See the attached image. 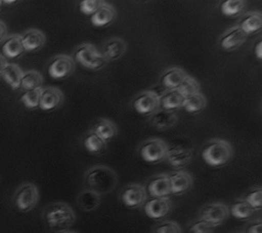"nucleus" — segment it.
Wrapping results in <instances>:
<instances>
[{
	"label": "nucleus",
	"instance_id": "obj_15",
	"mask_svg": "<svg viewBox=\"0 0 262 233\" xmlns=\"http://www.w3.org/2000/svg\"><path fill=\"white\" fill-rule=\"evenodd\" d=\"M167 176L170 183L171 195H174V196L184 195L187 192H189L193 186V178L190 174L186 172L178 171V172H173Z\"/></svg>",
	"mask_w": 262,
	"mask_h": 233
},
{
	"label": "nucleus",
	"instance_id": "obj_31",
	"mask_svg": "<svg viewBox=\"0 0 262 233\" xmlns=\"http://www.w3.org/2000/svg\"><path fill=\"white\" fill-rule=\"evenodd\" d=\"M43 77L37 71H28L24 73L23 80H21L20 89L25 92L33 91L42 88Z\"/></svg>",
	"mask_w": 262,
	"mask_h": 233
},
{
	"label": "nucleus",
	"instance_id": "obj_3",
	"mask_svg": "<svg viewBox=\"0 0 262 233\" xmlns=\"http://www.w3.org/2000/svg\"><path fill=\"white\" fill-rule=\"evenodd\" d=\"M234 156L232 144L224 139H212L202 150V158L206 164L212 167L227 165Z\"/></svg>",
	"mask_w": 262,
	"mask_h": 233
},
{
	"label": "nucleus",
	"instance_id": "obj_7",
	"mask_svg": "<svg viewBox=\"0 0 262 233\" xmlns=\"http://www.w3.org/2000/svg\"><path fill=\"white\" fill-rule=\"evenodd\" d=\"M131 108L140 115H152L160 110V97L151 90L141 92L131 101Z\"/></svg>",
	"mask_w": 262,
	"mask_h": 233
},
{
	"label": "nucleus",
	"instance_id": "obj_41",
	"mask_svg": "<svg viewBox=\"0 0 262 233\" xmlns=\"http://www.w3.org/2000/svg\"><path fill=\"white\" fill-rule=\"evenodd\" d=\"M7 36H8L7 25L3 20H0V44H2V42L7 38Z\"/></svg>",
	"mask_w": 262,
	"mask_h": 233
},
{
	"label": "nucleus",
	"instance_id": "obj_34",
	"mask_svg": "<svg viewBox=\"0 0 262 233\" xmlns=\"http://www.w3.org/2000/svg\"><path fill=\"white\" fill-rule=\"evenodd\" d=\"M179 92L185 96V97H189L191 95H194V94H198L200 93V90H201V86L200 83L196 81L193 77L191 76H187L185 78V80L183 81V83L180 86V88L178 89Z\"/></svg>",
	"mask_w": 262,
	"mask_h": 233
},
{
	"label": "nucleus",
	"instance_id": "obj_16",
	"mask_svg": "<svg viewBox=\"0 0 262 233\" xmlns=\"http://www.w3.org/2000/svg\"><path fill=\"white\" fill-rule=\"evenodd\" d=\"M172 208L171 201L167 199H151L144 205L145 215L152 220H160L169 215Z\"/></svg>",
	"mask_w": 262,
	"mask_h": 233
},
{
	"label": "nucleus",
	"instance_id": "obj_22",
	"mask_svg": "<svg viewBox=\"0 0 262 233\" xmlns=\"http://www.w3.org/2000/svg\"><path fill=\"white\" fill-rule=\"evenodd\" d=\"M117 17L116 9L104 3L92 16H91V23L96 28H104L106 26L111 25Z\"/></svg>",
	"mask_w": 262,
	"mask_h": 233
},
{
	"label": "nucleus",
	"instance_id": "obj_5",
	"mask_svg": "<svg viewBox=\"0 0 262 233\" xmlns=\"http://www.w3.org/2000/svg\"><path fill=\"white\" fill-rule=\"evenodd\" d=\"M38 187L31 182L21 184L13 196V204L20 213H30L39 202Z\"/></svg>",
	"mask_w": 262,
	"mask_h": 233
},
{
	"label": "nucleus",
	"instance_id": "obj_30",
	"mask_svg": "<svg viewBox=\"0 0 262 233\" xmlns=\"http://www.w3.org/2000/svg\"><path fill=\"white\" fill-rule=\"evenodd\" d=\"M229 210L230 214L238 220H249L255 214V210L244 199L236 200Z\"/></svg>",
	"mask_w": 262,
	"mask_h": 233
},
{
	"label": "nucleus",
	"instance_id": "obj_40",
	"mask_svg": "<svg viewBox=\"0 0 262 233\" xmlns=\"http://www.w3.org/2000/svg\"><path fill=\"white\" fill-rule=\"evenodd\" d=\"M254 53L257 59H262V41L260 39L256 41V44L254 46Z\"/></svg>",
	"mask_w": 262,
	"mask_h": 233
},
{
	"label": "nucleus",
	"instance_id": "obj_33",
	"mask_svg": "<svg viewBox=\"0 0 262 233\" xmlns=\"http://www.w3.org/2000/svg\"><path fill=\"white\" fill-rule=\"evenodd\" d=\"M42 89H37L33 91H28L25 92L23 95L20 96V101L23 103L25 107L29 110H36L39 108V103H40V98H41V93Z\"/></svg>",
	"mask_w": 262,
	"mask_h": 233
},
{
	"label": "nucleus",
	"instance_id": "obj_17",
	"mask_svg": "<svg viewBox=\"0 0 262 233\" xmlns=\"http://www.w3.org/2000/svg\"><path fill=\"white\" fill-rule=\"evenodd\" d=\"M21 42L26 52H37L45 47L47 37L40 30L29 29L21 35Z\"/></svg>",
	"mask_w": 262,
	"mask_h": 233
},
{
	"label": "nucleus",
	"instance_id": "obj_32",
	"mask_svg": "<svg viewBox=\"0 0 262 233\" xmlns=\"http://www.w3.org/2000/svg\"><path fill=\"white\" fill-rule=\"evenodd\" d=\"M246 8L244 0H226L221 5V12L228 17H234L242 14Z\"/></svg>",
	"mask_w": 262,
	"mask_h": 233
},
{
	"label": "nucleus",
	"instance_id": "obj_11",
	"mask_svg": "<svg viewBox=\"0 0 262 233\" xmlns=\"http://www.w3.org/2000/svg\"><path fill=\"white\" fill-rule=\"evenodd\" d=\"M248 35L240 29L238 26H235L227 30L220 37V48L223 51H234L242 47L248 39Z\"/></svg>",
	"mask_w": 262,
	"mask_h": 233
},
{
	"label": "nucleus",
	"instance_id": "obj_13",
	"mask_svg": "<svg viewBox=\"0 0 262 233\" xmlns=\"http://www.w3.org/2000/svg\"><path fill=\"white\" fill-rule=\"evenodd\" d=\"M63 102V93L55 87H49L46 89H42L39 109L43 112H53L60 108Z\"/></svg>",
	"mask_w": 262,
	"mask_h": 233
},
{
	"label": "nucleus",
	"instance_id": "obj_9",
	"mask_svg": "<svg viewBox=\"0 0 262 233\" xmlns=\"http://www.w3.org/2000/svg\"><path fill=\"white\" fill-rule=\"evenodd\" d=\"M230 216L229 207L224 203H211L205 205L199 213V219H202L215 228L222 225Z\"/></svg>",
	"mask_w": 262,
	"mask_h": 233
},
{
	"label": "nucleus",
	"instance_id": "obj_8",
	"mask_svg": "<svg viewBox=\"0 0 262 233\" xmlns=\"http://www.w3.org/2000/svg\"><path fill=\"white\" fill-rule=\"evenodd\" d=\"M75 69V61L68 55H57L51 59L48 65L49 75L55 80H62L70 77Z\"/></svg>",
	"mask_w": 262,
	"mask_h": 233
},
{
	"label": "nucleus",
	"instance_id": "obj_1",
	"mask_svg": "<svg viewBox=\"0 0 262 233\" xmlns=\"http://www.w3.org/2000/svg\"><path fill=\"white\" fill-rule=\"evenodd\" d=\"M118 175L114 169L104 165H97L85 173V183L89 189L102 196L113 193L118 185Z\"/></svg>",
	"mask_w": 262,
	"mask_h": 233
},
{
	"label": "nucleus",
	"instance_id": "obj_4",
	"mask_svg": "<svg viewBox=\"0 0 262 233\" xmlns=\"http://www.w3.org/2000/svg\"><path fill=\"white\" fill-rule=\"evenodd\" d=\"M72 58L75 63L77 62L83 68L91 71H100L107 65V61L100 51L91 44H82L78 46L74 51Z\"/></svg>",
	"mask_w": 262,
	"mask_h": 233
},
{
	"label": "nucleus",
	"instance_id": "obj_14",
	"mask_svg": "<svg viewBox=\"0 0 262 233\" xmlns=\"http://www.w3.org/2000/svg\"><path fill=\"white\" fill-rule=\"evenodd\" d=\"M126 51V41L120 37H113L104 42L100 53L106 61H116L122 58Z\"/></svg>",
	"mask_w": 262,
	"mask_h": 233
},
{
	"label": "nucleus",
	"instance_id": "obj_2",
	"mask_svg": "<svg viewBox=\"0 0 262 233\" xmlns=\"http://www.w3.org/2000/svg\"><path fill=\"white\" fill-rule=\"evenodd\" d=\"M46 224L55 230H68L76 222V215L73 208L63 202L49 204L42 214Z\"/></svg>",
	"mask_w": 262,
	"mask_h": 233
},
{
	"label": "nucleus",
	"instance_id": "obj_21",
	"mask_svg": "<svg viewBox=\"0 0 262 233\" xmlns=\"http://www.w3.org/2000/svg\"><path fill=\"white\" fill-rule=\"evenodd\" d=\"M3 56L6 59H16L20 56H23L26 52L21 42V35L13 34L7 36V38L3 41L2 46Z\"/></svg>",
	"mask_w": 262,
	"mask_h": 233
},
{
	"label": "nucleus",
	"instance_id": "obj_46",
	"mask_svg": "<svg viewBox=\"0 0 262 233\" xmlns=\"http://www.w3.org/2000/svg\"><path fill=\"white\" fill-rule=\"evenodd\" d=\"M237 233H244V232H237Z\"/></svg>",
	"mask_w": 262,
	"mask_h": 233
},
{
	"label": "nucleus",
	"instance_id": "obj_18",
	"mask_svg": "<svg viewBox=\"0 0 262 233\" xmlns=\"http://www.w3.org/2000/svg\"><path fill=\"white\" fill-rule=\"evenodd\" d=\"M192 152L188 148L178 146L169 148L165 160L170 164L171 167L181 169L192 161Z\"/></svg>",
	"mask_w": 262,
	"mask_h": 233
},
{
	"label": "nucleus",
	"instance_id": "obj_26",
	"mask_svg": "<svg viewBox=\"0 0 262 233\" xmlns=\"http://www.w3.org/2000/svg\"><path fill=\"white\" fill-rule=\"evenodd\" d=\"M92 132H94L97 136H99L103 141L107 142V141H111L117 136L118 129L113 121L100 118L94 123Z\"/></svg>",
	"mask_w": 262,
	"mask_h": 233
},
{
	"label": "nucleus",
	"instance_id": "obj_23",
	"mask_svg": "<svg viewBox=\"0 0 262 233\" xmlns=\"http://www.w3.org/2000/svg\"><path fill=\"white\" fill-rule=\"evenodd\" d=\"M186 97L183 96L179 90L166 91L160 97V110L174 112L182 109Z\"/></svg>",
	"mask_w": 262,
	"mask_h": 233
},
{
	"label": "nucleus",
	"instance_id": "obj_12",
	"mask_svg": "<svg viewBox=\"0 0 262 233\" xmlns=\"http://www.w3.org/2000/svg\"><path fill=\"white\" fill-rule=\"evenodd\" d=\"M147 195L154 199H167L171 196L170 183L167 175L152 177L145 187Z\"/></svg>",
	"mask_w": 262,
	"mask_h": 233
},
{
	"label": "nucleus",
	"instance_id": "obj_6",
	"mask_svg": "<svg viewBox=\"0 0 262 233\" xmlns=\"http://www.w3.org/2000/svg\"><path fill=\"white\" fill-rule=\"evenodd\" d=\"M169 150L168 144L159 138H151L143 142L139 147V156L149 164H157L166 159Z\"/></svg>",
	"mask_w": 262,
	"mask_h": 233
},
{
	"label": "nucleus",
	"instance_id": "obj_27",
	"mask_svg": "<svg viewBox=\"0 0 262 233\" xmlns=\"http://www.w3.org/2000/svg\"><path fill=\"white\" fill-rule=\"evenodd\" d=\"M23 76V70H21L17 65H14V63H9L2 75L5 82L14 91L20 90Z\"/></svg>",
	"mask_w": 262,
	"mask_h": 233
},
{
	"label": "nucleus",
	"instance_id": "obj_35",
	"mask_svg": "<svg viewBox=\"0 0 262 233\" xmlns=\"http://www.w3.org/2000/svg\"><path fill=\"white\" fill-rule=\"evenodd\" d=\"M152 233H183L182 227L174 221H164L156 225Z\"/></svg>",
	"mask_w": 262,
	"mask_h": 233
},
{
	"label": "nucleus",
	"instance_id": "obj_44",
	"mask_svg": "<svg viewBox=\"0 0 262 233\" xmlns=\"http://www.w3.org/2000/svg\"><path fill=\"white\" fill-rule=\"evenodd\" d=\"M59 233H78V232L72 231V230H63V231H60Z\"/></svg>",
	"mask_w": 262,
	"mask_h": 233
},
{
	"label": "nucleus",
	"instance_id": "obj_29",
	"mask_svg": "<svg viewBox=\"0 0 262 233\" xmlns=\"http://www.w3.org/2000/svg\"><path fill=\"white\" fill-rule=\"evenodd\" d=\"M207 107V98L200 92L198 94L186 97L183 109L189 114H196L205 110Z\"/></svg>",
	"mask_w": 262,
	"mask_h": 233
},
{
	"label": "nucleus",
	"instance_id": "obj_10",
	"mask_svg": "<svg viewBox=\"0 0 262 233\" xmlns=\"http://www.w3.org/2000/svg\"><path fill=\"white\" fill-rule=\"evenodd\" d=\"M120 199L127 208H139L146 202V189L140 184H129L122 190Z\"/></svg>",
	"mask_w": 262,
	"mask_h": 233
},
{
	"label": "nucleus",
	"instance_id": "obj_39",
	"mask_svg": "<svg viewBox=\"0 0 262 233\" xmlns=\"http://www.w3.org/2000/svg\"><path fill=\"white\" fill-rule=\"evenodd\" d=\"M244 233H262V222L261 220H256L252 223H250L246 229Z\"/></svg>",
	"mask_w": 262,
	"mask_h": 233
},
{
	"label": "nucleus",
	"instance_id": "obj_24",
	"mask_svg": "<svg viewBox=\"0 0 262 233\" xmlns=\"http://www.w3.org/2000/svg\"><path fill=\"white\" fill-rule=\"evenodd\" d=\"M77 203L82 210L86 211V213H92V211H95L100 207L101 196L91 189H84L79 193Z\"/></svg>",
	"mask_w": 262,
	"mask_h": 233
},
{
	"label": "nucleus",
	"instance_id": "obj_43",
	"mask_svg": "<svg viewBox=\"0 0 262 233\" xmlns=\"http://www.w3.org/2000/svg\"><path fill=\"white\" fill-rule=\"evenodd\" d=\"M17 2H14V0H11V2H9V0H8V2H3V5H14V4H16Z\"/></svg>",
	"mask_w": 262,
	"mask_h": 233
},
{
	"label": "nucleus",
	"instance_id": "obj_36",
	"mask_svg": "<svg viewBox=\"0 0 262 233\" xmlns=\"http://www.w3.org/2000/svg\"><path fill=\"white\" fill-rule=\"evenodd\" d=\"M255 211L260 210L262 207V189L261 187H256L252 189L251 192L244 199Z\"/></svg>",
	"mask_w": 262,
	"mask_h": 233
},
{
	"label": "nucleus",
	"instance_id": "obj_45",
	"mask_svg": "<svg viewBox=\"0 0 262 233\" xmlns=\"http://www.w3.org/2000/svg\"><path fill=\"white\" fill-rule=\"evenodd\" d=\"M3 7V2H2V0H0V8H2Z\"/></svg>",
	"mask_w": 262,
	"mask_h": 233
},
{
	"label": "nucleus",
	"instance_id": "obj_25",
	"mask_svg": "<svg viewBox=\"0 0 262 233\" xmlns=\"http://www.w3.org/2000/svg\"><path fill=\"white\" fill-rule=\"evenodd\" d=\"M238 27L248 36L254 35L262 28V16L259 12H249L240 19Z\"/></svg>",
	"mask_w": 262,
	"mask_h": 233
},
{
	"label": "nucleus",
	"instance_id": "obj_42",
	"mask_svg": "<svg viewBox=\"0 0 262 233\" xmlns=\"http://www.w3.org/2000/svg\"><path fill=\"white\" fill-rule=\"evenodd\" d=\"M8 65H9V63H8L7 59L2 54H0V77H2V75H3L5 69L7 68Z\"/></svg>",
	"mask_w": 262,
	"mask_h": 233
},
{
	"label": "nucleus",
	"instance_id": "obj_37",
	"mask_svg": "<svg viewBox=\"0 0 262 233\" xmlns=\"http://www.w3.org/2000/svg\"><path fill=\"white\" fill-rule=\"evenodd\" d=\"M103 4L101 0H83L79 5V10L86 16H92Z\"/></svg>",
	"mask_w": 262,
	"mask_h": 233
},
{
	"label": "nucleus",
	"instance_id": "obj_28",
	"mask_svg": "<svg viewBox=\"0 0 262 233\" xmlns=\"http://www.w3.org/2000/svg\"><path fill=\"white\" fill-rule=\"evenodd\" d=\"M83 146L87 153L92 155H100L106 150V142L91 131L83 138Z\"/></svg>",
	"mask_w": 262,
	"mask_h": 233
},
{
	"label": "nucleus",
	"instance_id": "obj_38",
	"mask_svg": "<svg viewBox=\"0 0 262 233\" xmlns=\"http://www.w3.org/2000/svg\"><path fill=\"white\" fill-rule=\"evenodd\" d=\"M214 229V226H212L211 224L202 219H198L196 221L192 222L189 227V230L192 233H213Z\"/></svg>",
	"mask_w": 262,
	"mask_h": 233
},
{
	"label": "nucleus",
	"instance_id": "obj_20",
	"mask_svg": "<svg viewBox=\"0 0 262 233\" xmlns=\"http://www.w3.org/2000/svg\"><path fill=\"white\" fill-rule=\"evenodd\" d=\"M187 76V73L183 69H168L161 76V87L166 91L178 90Z\"/></svg>",
	"mask_w": 262,
	"mask_h": 233
},
{
	"label": "nucleus",
	"instance_id": "obj_19",
	"mask_svg": "<svg viewBox=\"0 0 262 233\" xmlns=\"http://www.w3.org/2000/svg\"><path fill=\"white\" fill-rule=\"evenodd\" d=\"M179 118L174 112L158 110L151 115L149 123L159 131H166L177 125Z\"/></svg>",
	"mask_w": 262,
	"mask_h": 233
}]
</instances>
